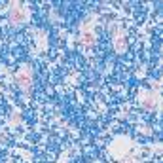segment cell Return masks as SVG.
<instances>
[{"mask_svg": "<svg viewBox=\"0 0 163 163\" xmlns=\"http://www.w3.org/2000/svg\"><path fill=\"white\" fill-rule=\"evenodd\" d=\"M82 42H84V44H91V42H93V34H91V32H84Z\"/></svg>", "mask_w": 163, "mask_h": 163, "instance_id": "1", "label": "cell"}, {"mask_svg": "<svg viewBox=\"0 0 163 163\" xmlns=\"http://www.w3.org/2000/svg\"><path fill=\"white\" fill-rule=\"evenodd\" d=\"M19 84H21V85H29V84H31L29 76H23V74H21V76H19Z\"/></svg>", "mask_w": 163, "mask_h": 163, "instance_id": "2", "label": "cell"}, {"mask_svg": "<svg viewBox=\"0 0 163 163\" xmlns=\"http://www.w3.org/2000/svg\"><path fill=\"white\" fill-rule=\"evenodd\" d=\"M21 17H23V13H21V10H19V8H15V10H13V19H15V21H19Z\"/></svg>", "mask_w": 163, "mask_h": 163, "instance_id": "3", "label": "cell"}]
</instances>
